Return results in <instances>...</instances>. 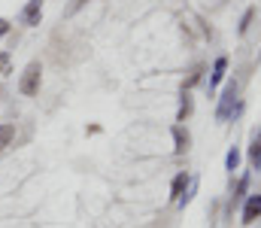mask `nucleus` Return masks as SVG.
<instances>
[{
	"mask_svg": "<svg viewBox=\"0 0 261 228\" xmlns=\"http://www.w3.org/2000/svg\"><path fill=\"white\" fill-rule=\"evenodd\" d=\"M192 113H195V100L189 97V91H182V100H179V113H176V122H186Z\"/></svg>",
	"mask_w": 261,
	"mask_h": 228,
	"instance_id": "obj_9",
	"label": "nucleus"
},
{
	"mask_svg": "<svg viewBox=\"0 0 261 228\" xmlns=\"http://www.w3.org/2000/svg\"><path fill=\"white\" fill-rule=\"evenodd\" d=\"M255 170H258V173H261V158H258V164H255Z\"/></svg>",
	"mask_w": 261,
	"mask_h": 228,
	"instance_id": "obj_18",
	"label": "nucleus"
},
{
	"mask_svg": "<svg viewBox=\"0 0 261 228\" xmlns=\"http://www.w3.org/2000/svg\"><path fill=\"white\" fill-rule=\"evenodd\" d=\"M246 189H249V173H246V176H240V183H237V192H234V198H231V207H237V204L246 198Z\"/></svg>",
	"mask_w": 261,
	"mask_h": 228,
	"instance_id": "obj_11",
	"label": "nucleus"
},
{
	"mask_svg": "<svg viewBox=\"0 0 261 228\" xmlns=\"http://www.w3.org/2000/svg\"><path fill=\"white\" fill-rule=\"evenodd\" d=\"M189 180H192V176H189L186 170H179V173L173 176V183H170V201H179V198H182V192H186Z\"/></svg>",
	"mask_w": 261,
	"mask_h": 228,
	"instance_id": "obj_7",
	"label": "nucleus"
},
{
	"mask_svg": "<svg viewBox=\"0 0 261 228\" xmlns=\"http://www.w3.org/2000/svg\"><path fill=\"white\" fill-rule=\"evenodd\" d=\"M228 76V55H219L213 61V70H210V88H219Z\"/></svg>",
	"mask_w": 261,
	"mask_h": 228,
	"instance_id": "obj_5",
	"label": "nucleus"
},
{
	"mask_svg": "<svg viewBox=\"0 0 261 228\" xmlns=\"http://www.w3.org/2000/svg\"><path fill=\"white\" fill-rule=\"evenodd\" d=\"M9 31H12L9 18H0V40H3V37H9Z\"/></svg>",
	"mask_w": 261,
	"mask_h": 228,
	"instance_id": "obj_17",
	"label": "nucleus"
},
{
	"mask_svg": "<svg viewBox=\"0 0 261 228\" xmlns=\"http://www.w3.org/2000/svg\"><path fill=\"white\" fill-rule=\"evenodd\" d=\"M258 158H261V131H255V134H252V146H249V161H252V167L258 164Z\"/></svg>",
	"mask_w": 261,
	"mask_h": 228,
	"instance_id": "obj_14",
	"label": "nucleus"
},
{
	"mask_svg": "<svg viewBox=\"0 0 261 228\" xmlns=\"http://www.w3.org/2000/svg\"><path fill=\"white\" fill-rule=\"evenodd\" d=\"M237 167H240V149H237V146H231L228 155H225V170H231V173H234Z\"/></svg>",
	"mask_w": 261,
	"mask_h": 228,
	"instance_id": "obj_12",
	"label": "nucleus"
},
{
	"mask_svg": "<svg viewBox=\"0 0 261 228\" xmlns=\"http://www.w3.org/2000/svg\"><path fill=\"white\" fill-rule=\"evenodd\" d=\"M170 134H173V143H176V146H173V149H176V155H186V152H189V146H192V137H189V131H186V128L176 122V125L170 128Z\"/></svg>",
	"mask_w": 261,
	"mask_h": 228,
	"instance_id": "obj_6",
	"label": "nucleus"
},
{
	"mask_svg": "<svg viewBox=\"0 0 261 228\" xmlns=\"http://www.w3.org/2000/svg\"><path fill=\"white\" fill-rule=\"evenodd\" d=\"M12 70V55L9 52H0V76H6Z\"/></svg>",
	"mask_w": 261,
	"mask_h": 228,
	"instance_id": "obj_16",
	"label": "nucleus"
},
{
	"mask_svg": "<svg viewBox=\"0 0 261 228\" xmlns=\"http://www.w3.org/2000/svg\"><path fill=\"white\" fill-rule=\"evenodd\" d=\"M195 192H197V176H192V180H189V189L182 192V198H179L176 204H179V207H186V204H189V201L195 198Z\"/></svg>",
	"mask_w": 261,
	"mask_h": 228,
	"instance_id": "obj_15",
	"label": "nucleus"
},
{
	"mask_svg": "<svg viewBox=\"0 0 261 228\" xmlns=\"http://www.w3.org/2000/svg\"><path fill=\"white\" fill-rule=\"evenodd\" d=\"M21 24H28V28H37L40 24V18H43V0H28L24 6H21Z\"/></svg>",
	"mask_w": 261,
	"mask_h": 228,
	"instance_id": "obj_4",
	"label": "nucleus"
},
{
	"mask_svg": "<svg viewBox=\"0 0 261 228\" xmlns=\"http://www.w3.org/2000/svg\"><path fill=\"white\" fill-rule=\"evenodd\" d=\"M40 85H43V64L40 61H31L24 67L21 79H18V91L24 97H34V94H40Z\"/></svg>",
	"mask_w": 261,
	"mask_h": 228,
	"instance_id": "obj_2",
	"label": "nucleus"
},
{
	"mask_svg": "<svg viewBox=\"0 0 261 228\" xmlns=\"http://www.w3.org/2000/svg\"><path fill=\"white\" fill-rule=\"evenodd\" d=\"M240 94V85L231 79V82H225V88H222V97H219V107H216V119L219 122H228L231 116H234V107H237V97Z\"/></svg>",
	"mask_w": 261,
	"mask_h": 228,
	"instance_id": "obj_1",
	"label": "nucleus"
},
{
	"mask_svg": "<svg viewBox=\"0 0 261 228\" xmlns=\"http://www.w3.org/2000/svg\"><path fill=\"white\" fill-rule=\"evenodd\" d=\"M12 140H15V125L12 122H0V152L6 149Z\"/></svg>",
	"mask_w": 261,
	"mask_h": 228,
	"instance_id": "obj_10",
	"label": "nucleus"
},
{
	"mask_svg": "<svg viewBox=\"0 0 261 228\" xmlns=\"http://www.w3.org/2000/svg\"><path fill=\"white\" fill-rule=\"evenodd\" d=\"M252 18H255V6H249V9L243 12V18H240V24H237V34H240V37H246V31H249Z\"/></svg>",
	"mask_w": 261,
	"mask_h": 228,
	"instance_id": "obj_13",
	"label": "nucleus"
},
{
	"mask_svg": "<svg viewBox=\"0 0 261 228\" xmlns=\"http://www.w3.org/2000/svg\"><path fill=\"white\" fill-rule=\"evenodd\" d=\"M203 70H206V67H203V64H195V67H192V70H189V76H186V79H182V91H189V88H195L197 82H200V79H203Z\"/></svg>",
	"mask_w": 261,
	"mask_h": 228,
	"instance_id": "obj_8",
	"label": "nucleus"
},
{
	"mask_svg": "<svg viewBox=\"0 0 261 228\" xmlns=\"http://www.w3.org/2000/svg\"><path fill=\"white\" fill-rule=\"evenodd\" d=\"M261 219V195H249L243 201V213H240V222L243 225H255Z\"/></svg>",
	"mask_w": 261,
	"mask_h": 228,
	"instance_id": "obj_3",
	"label": "nucleus"
}]
</instances>
